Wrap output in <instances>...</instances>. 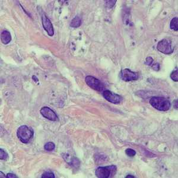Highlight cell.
Instances as JSON below:
<instances>
[{
    "label": "cell",
    "instance_id": "cell-23",
    "mask_svg": "<svg viewBox=\"0 0 178 178\" xmlns=\"http://www.w3.org/2000/svg\"><path fill=\"white\" fill-rule=\"evenodd\" d=\"M0 177L1 178H6L7 177V176L4 175V173H3L2 172H0Z\"/></svg>",
    "mask_w": 178,
    "mask_h": 178
},
{
    "label": "cell",
    "instance_id": "cell-16",
    "mask_svg": "<svg viewBox=\"0 0 178 178\" xmlns=\"http://www.w3.org/2000/svg\"><path fill=\"white\" fill-rule=\"evenodd\" d=\"M125 153L127 155V156H128L129 157H134V156H135L136 154V152L135 150H134L131 149H127L125 151Z\"/></svg>",
    "mask_w": 178,
    "mask_h": 178
},
{
    "label": "cell",
    "instance_id": "cell-13",
    "mask_svg": "<svg viewBox=\"0 0 178 178\" xmlns=\"http://www.w3.org/2000/svg\"><path fill=\"white\" fill-rule=\"evenodd\" d=\"M55 148V145L54 143L52 142H49L47 143V144L45 145L44 146V149L47 151H51L52 150H54Z\"/></svg>",
    "mask_w": 178,
    "mask_h": 178
},
{
    "label": "cell",
    "instance_id": "cell-22",
    "mask_svg": "<svg viewBox=\"0 0 178 178\" xmlns=\"http://www.w3.org/2000/svg\"><path fill=\"white\" fill-rule=\"evenodd\" d=\"M18 176L13 173H8L7 175V178H17Z\"/></svg>",
    "mask_w": 178,
    "mask_h": 178
},
{
    "label": "cell",
    "instance_id": "cell-8",
    "mask_svg": "<svg viewBox=\"0 0 178 178\" xmlns=\"http://www.w3.org/2000/svg\"><path fill=\"white\" fill-rule=\"evenodd\" d=\"M42 25L44 29L47 32L48 35L49 36H52L54 34V30L51 22L44 14L42 16Z\"/></svg>",
    "mask_w": 178,
    "mask_h": 178
},
{
    "label": "cell",
    "instance_id": "cell-18",
    "mask_svg": "<svg viewBox=\"0 0 178 178\" xmlns=\"http://www.w3.org/2000/svg\"><path fill=\"white\" fill-rule=\"evenodd\" d=\"M71 165L74 166V167H78L80 165V161L77 158H73L72 160H71Z\"/></svg>",
    "mask_w": 178,
    "mask_h": 178
},
{
    "label": "cell",
    "instance_id": "cell-1",
    "mask_svg": "<svg viewBox=\"0 0 178 178\" xmlns=\"http://www.w3.org/2000/svg\"><path fill=\"white\" fill-rule=\"evenodd\" d=\"M152 107L160 111H167L171 106L170 101L163 97H152L150 100Z\"/></svg>",
    "mask_w": 178,
    "mask_h": 178
},
{
    "label": "cell",
    "instance_id": "cell-17",
    "mask_svg": "<svg viewBox=\"0 0 178 178\" xmlns=\"http://www.w3.org/2000/svg\"><path fill=\"white\" fill-rule=\"evenodd\" d=\"M170 78L175 82H178V70H176L172 72L170 74Z\"/></svg>",
    "mask_w": 178,
    "mask_h": 178
},
{
    "label": "cell",
    "instance_id": "cell-3",
    "mask_svg": "<svg viewBox=\"0 0 178 178\" xmlns=\"http://www.w3.org/2000/svg\"><path fill=\"white\" fill-rule=\"evenodd\" d=\"M117 167L115 165L105 167H99L96 170V176L99 178H108L113 177L116 174Z\"/></svg>",
    "mask_w": 178,
    "mask_h": 178
},
{
    "label": "cell",
    "instance_id": "cell-20",
    "mask_svg": "<svg viewBox=\"0 0 178 178\" xmlns=\"http://www.w3.org/2000/svg\"><path fill=\"white\" fill-rule=\"evenodd\" d=\"M152 62H153V59L151 57H149L145 59V64L148 65H151Z\"/></svg>",
    "mask_w": 178,
    "mask_h": 178
},
{
    "label": "cell",
    "instance_id": "cell-21",
    "mask_svg": "<svg viewBox=\"0 0 178 178\" xmlns=\"http://www.w3.org/2000/svg\"><path fill=\"white\" fill-rule=\"evenodd\" d=\"M152 68L155 71H159V69H160V65H159L158 63H156L154 64L153 65H152Z\"/></svg>",
    "mask_w": 178,
    "mask_h": 178
},
{
    "label": "cell",
    "instance_id": "cell-11",
    "mask_svg": "<svg viewBox=\"0 0 178 178\" xmlns=\"http://www.w3.org/2000/svg\"><path fill=\"white\" fill-rule=\"evenodd\" d=\"M82 18H81L79 16H75V17L73 18L72 21L71 22L70 26L71 27H74V28H77V27H80L82 24Z\"/></svg>",
    "mask_w": 178,
    "mask_h": 178
},
{
    "label": "cell",
    "instance_id": "cell-4",
    "mask_svg": "<svg viewBox=\"0 0 178 178\" xmlns=\"http://www.w3.org/2000/svg\"><path fill=\"white\" fill-rule=\"evenodd\" d=\"M85 82L87 84L95 90L101 91L103 90L104 85L100 80L98 78L93 77V76H87L85 77Z\"/></svg>",
    "mask_w": 178,
    "mask_h": 178
},
{
    "label": "cell",
    "instance_id": "cell-10",
    "mask_svg": "<svg viewBox=\"0 0 178 178\" xmlns=\"http://www.w3.org/2000/svg\"><path fill=\"white\" fill-rule=\"evenodd\" d=\"M1 39L2 42L5 45L10 43L11 40V36L10 32L7 30H4L1 33Z\"/></svg>",
    "mask_w": 178,
    "mask_h": 178
},
{
    "label": "cell",
    "instance_id": "cell-24",
    "mask_svg": "<svg viewBox=\"0 0 178 178\" xmlns=\"http://www.w3.org/2000/svg\"><path fill=\"white\" fill-rule=\"evenodd\" d=\"M135 176H134L133 175H127L125 177V178H134Z\"/></svg>",
    "mask_w": 178,
    "mask_h": 178
},
{
    "label": "cell",
    "instance_id": "cell-15",
    "mask_svg": "<svg viewBox=\"0 0 178 178\" xmlns=\"http://www.w3.org/2000/svg\"><path fill=\"white\" fill-rule=\"evenodd\" d=\"M42 178H55V175L51 172H46L42 175Z\"/></svg>",
    "mask_w": 178,
    "mask_h": 178
},
{
    "label": "cell",
    "instance_id": "cell-19",
    "mask_svg": "<svg viewBox=\"0 0 178 178\" xmlns=\"http://www.w3.org/2000/svg\"><path fill=\"white\" fill-rule=\"evenodd\" d=\"M105 3H107L108 4H106L107 5V7L108 8H112L114 6L115 3H116V1H105Z\"/></svg>",
    "mask_w": 178,
    "mask_h": 178
},
{
    "label": "cell",
    "instance_id": "cell-9",
    "mask_svg": "<svg viewBox=\"0 0 178 178\" xmlns=\"http://www.w3.org/2000/svg\"><path fill=\"white\" fill-rule=\"evenodd\" d=\"M42 115L45 118L52 121H56L58 120L56 114L52 109L48 107H43L40 110Z\"/></svg>",
    "mask_w": 178,
    "mask_h": 178
},
{
    "label": "cell",
    "instance_id": "cell-14",
    "mask_svg": "<svg viewBox=\"0 0 178 178\" xmlns=\"http://www.w3.org/2000/svg\"><path fill=\"white\" fill-rule=\"evenodd\" d=\"M8 158V154L2 149H0V159L6 160Z\"/></svg>",
    "mask_w": 178,
    "mask_h": 178
},
{
    "label": "cell",
    "instance_id": "cell-12",
    "mask_svg": "<svg viewBox=\"0 0 178 178\" xmlns=\"http://www.w3.org/2000/svg\"><path fill=\"white\" fill-rule=\"evenodd\" d=\"M170 29L175 31L178 30V18L177 17L173 18L170 22Z\"/></svg>",
    "mask_w": 178,
    "mask_h": 178
},
{
    "label": "cell",
    "instance_id": "cell-6",
    "mask_svg": "<svg viewBox=\"0 0 178 178\" xmlns=\"http://www.w3.org/2000/svg\"><path fill=\"white\" fill-rule=\"evenodd\" d=\"M120 77L121 79L125 82H131V81L137 80L138 78V74L137 73L133 72L129 69L126 68L121 71L120 73Z\"/></svg>",
    "mask_w": 178,
    "mask_h": 178
},
{
    "label": "cell",
    "instance_id": "cell-2",
    "mask_svg": "<svg viewBox=\"0 0 178 178\" xmlns=\"http://www.w3.org/2000/svg\"><path fill=\"white\" fill-rule=\"evenodd\" d=\"M33 129L27 125L20 126L17 129V137L23 143H29L33 138Z\"/></svg>",
    "mask_w": 178,
    "mask_h": 178
},
{
    "label": "cell",
    "instance_id": "cell-7",
    "mask_svg": "<svg viewBox=\"0 0 178 178\" xmlns=\"http://www.w3.org/2000/svg\"><path fill=\"white\" fill-rule=\"evenodd\" d=\"M103 97L106 100L112 103H119L122 100V98L118 94H116L109 90H105L103 93Z\"/></svg>",
    "mask_w": 178,
    "mask_h": 178
},
{
    "label": "cell",
    "instance_id": "cell-5",
    "mask_svg": "<svg viewBox=\"0 0 178 178\" xmlns=\"http://www.w3.org/2000/svg\"><path fill=\"white\" fill-rule=\"evenodd\" d=\"M157 49L159 51L165 54H170L173 52L171 42L167 39H164L160 40L157 45Z\"/></svg>",
    "mask_w": 178,
    "mask_h": 178
}]
</instances>
